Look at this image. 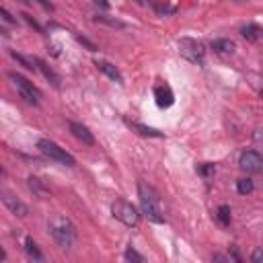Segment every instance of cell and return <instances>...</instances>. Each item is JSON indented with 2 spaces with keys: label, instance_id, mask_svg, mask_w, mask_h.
I'll list each match as a JSON object with an SVG mask.
<instances>
[{
  "label": "cell",
  "instance_id": "26",
  "mask_svg": "<svg viewBox=\"0 0 263 263\" xmlns=\"http://www.w3.org/2000/svg\"><path fill=\"white\" fill-rule=\"evenodd\" d=\"M0 12H2V18H4V21H6V23H16V21H14V18H12V16H10V12H8V10H6V8H2V10H0Z\"/></svg>",
  "mask_w": 263,
  "mask_h": 263
},
{
  "label": "cell",
  "instance_id": "10",
  "mask_svg": "<svg viewBox=\"0 0 263 263\" xmlns=\"http://www.w3.org/2000/svg\"><path fill=\"white\" fill-rule=\"evenodd\" d=\"M2 203L14 214V216H27V212H29V208L18 199V197H14L12 193H8V191H2Z\"/></svg>",
  "mask_w": 263,
  "mask_h": 263
},
{
  "label": "cell",
  "instance_id": "19",
  "mask_svg": "<svg viewBox=\"0 0 263 263\" xmlns=\"http://www.w3.org/2000/svg\"><path fill=\"white\" fill-rule=\"evenodd\" d=\"M253 189H255V185L251 179H238L236 181V191L240 195H249V193H253Z\"/></svg>",
  "mask_w": 263,
  "mask_h": 263
},
{
  "label": "cell",
  "instance_id": "18",
  "mask_svg": "<svg viewBox=\"0 0 263 263\" xmlns=\"http://www.w3.org/2000/svg\"><path fill=\"white\" fill-rule=\"evenodd\" d=\"M216 218H218V222H220V226H230V208L226 205V203H222L218 210H216Z\"/></svg>",
  "mask_w": 263,
  "mask_h": 263
},
{
  "label": "cell",
  "instance_id": "9",
  "mask_svg": "<svg viewBox=\"0 0 263 263\" xmlns=\"http://www.w3.org/2000/svg\"><path fill=\"white\" fill-rule=\"evenodd\" d=\"M154 99H156V105L162 109H166L175 103V95H173L168 84H156L154 86Z\"/></svg>",
  "mask_w": 263,
  "mask_h": 263
},
{
  "label": "cell",
  "instance_id": "29",
  "mask_svg": "<svg viewBox=\"0 0 263 263\" xmlns=\"http://www.w3.org/2000/svg\"><path fill=\"white\" fill-rule=\"evenodd\" d=\"M234 2H249V0H234Z\"/></svg>",
  "mask_w": 263,
  "mask_h": 263
},
{
  "label": "cell",
  "instance_id": "13",
  "mask_svg": "<svg viewBox=\"0 0 263 263\" xmlns=\"http://www.w3.org/2000/svg\"><path fill=\"white\" fill-rule=\"evenodd\" d=\"M240 35L247 39V41H259L263 37V29L255 23H249L245 27H240Z\"/></svg>",
  "mask_w": 263,
  "mask_h": 263
},
{
  "label": "cell",
  "instance_id": "25",
  "mask_svg": "<svg viewBox=\"0 0 263 263\" xmlns=\"http://www.w3.org/2000/svg\"><path fill=\"white\" fill-rule=\"evenodd\" d=\"M21 16H23V18H25V21H27V23H29V25H31V27H35V29H37V31H41V25H39V23H37V21H33V18H31V16H29V14H21Z\"/></svg>",
  "mask_w": 263,
  "mask_h": 263
},
{
  "label": "cell",
  "instance_id": "30",
  "mask_svg": "<svg viewBox=\"0 0 263 263\" xmlns=\"http://www.w3.org/2000/svg\"><path fill=\"white\" fill-rule=\"evenodd\" d=\"M261 97H263V88H261Z\"/></svg>",
  "mask_w": 263,
  "mask_h": 263
},
{
  "label": "cell",
  "instance_id": "20",
  "mask_svg": "<svg viewBox=\"0 0 263 263\" xmlns=\"http://www.w3.org/2000/svg\"><path fill=\"white\" fill-rule=\"evenodd\" d=\"M10 55H12L21 66H25L27 70H37V66H33V64H35V58L29 60V58H25V55H21V53H16V51H10Z\"/></svg>",
  "mask_w": 263,
  "mask_h": 263
},
{
  "label": "cell",
  "instance_id": "16",
  "mask_svg": "<svg viewBox=\"0 0 263 263\" xmlns=\"http://www.w3.org/2000/svg\"><path fill=\"white\" fill-rule=\"evenodd\" d=\"M29 187H31V191H33L37 197H41V199H47V197H49V189H47L37 177H29Z\"/></svg>",
  "mask_w": 263,
  "mask_h": 263
},
{
  "label": "cell",
  "instance_id": "27",
  "mask_svg": "<svg viewBox=\"0 0 263 263\" xmlns=\"http://www.w3.org/2000/svg\"><path fill=\"white\" fill-rule=\"evenodd\" d=\"M35 2H37V4H41L45 10H53V4H51L49 0H35Z\"/></svg>",
  "mask_w": 263,
  "mask_h": 263
},
{
  "label": "cell",
  "instance_id": "6",
  "mask_svg": "<svg viewBox=\"0 0 263 263\" xmlns=\"http://www.w3.org/2000/svg\"><path fill=\"white\" fill-rule=\"evenodd\" d=\"M8 78L14 82V86L18 88L21 97H23L27 103H31V105H39V103H41V90H39L31 80H27L25 76H21V74H16V72H8Z\"/></svg>",
  "mask_w": 263,
  "mask_h": 263
},
{
  "label": "cell",
  "instance_id": "24",
  "mask_svg": "<svg viewBox=\"0 0 263 263\" xmlns=\"http://www.w3.org/2000/svg\"><path fill=\"white\" fill-rule=\"evenodd\" d=\"M251 259H253L255 263H261V261H263V249H255L253 255H251Z\"/></svg>",
  "mask_w": 263,
  "mask_h": 263
},
{
  "label": "cell",
  "instance_id": "15",
  "mask_svg": "<svg viewBox=\"0 0 263 263\" xmlns=\"http://www.w3.org/2000/svg\"><path fill=\"white\" fill-rule=\"evenodd\" d=\"M127 125L132 127V129H136L140 136H150V138H162V132H158V129H154V127H148V125H142V123H138V121H127Z\"/></svg>",
  "mask_w": 263,
  "mask_h": 263
},
{
  "label": "cell",
  "instance_id": "3",
  "mask_svg": "<svg viewBox=\"0 0 263 263\" xmlns=\"http://www.w3.org/2000/svg\"><path fill=\"white\" fill-rule=\"evenodd\" d=\"M37 148H39V152H41L43 156H47V158H51V160H55V162H60V164H66V166H74V164H76V158H74L70 152H66V148L58 146L53 140L41 138V140L37 142Z\"/></svg>",
  "mask_w": 263,
  "mask_h": 263
},
{
  "label": "cell",
  "instance_id": "7",
  "mask_svg": "<svg viewBox=\"0 0 263 263\" xmlns=\"http://www.w3.org/2000/svg\"><path fill=\"white\" fill-rule=\"evenodd\" d=\"M238 166H240L242 171L251 173V175L261 173V171H263V156H261L259 152H255V150H245V152L240 154V158H238Z\"/></svg>",
  "mask_w": 263,
  "mask_h": 263
},
{
  "label": "cell",
  "instance_id": "12",
  "mask_svg": "<svg viewBox=\"0 0 263 263\" xmlns=\"http://www.w3.org/2000/svg\"><path fill=\"white\" fill-rule=\"evenodd\" d=\"M35 66H37V70H39V72H41V74H43V76H45V78H47L55 88H60V76H58V74H55V72H53V70H51L43 60L35 58Z\"/></svg>",
  "mask_w": 263,
  "mask_h": 263
},
{
  "label": "cell",
  "instance_id": "28",
  "mask_svg": "<svg viewBox=\"0 0 263 263\" xmlns=\"http://www.w3.org/2000/svg\"><path fill=\"white\" fill-rule=\"evenodd\" d=\"M95 4H97V6H101V8H105V10L109 8V2H107V0H95Z\"/></svg>",
  "mask_w": 263,
  "mask_h": 263
},
{
  "label": "cell",
  "instance_id": "2",
  "mask_svg": "<svg viewBox=\"0 0 263 263\" xmlns=\"http://www.w3.org/2000/svg\"><path fill=\"white\" fill-rule=\"evenodd\" d=\"M51 238L62 247V249H70L76 240V226L66 218V216H53L47 224Z\"/></svg>",
  "mask_w": 263,
  "mask_h": 263
},
{
  "label": "cell",
  "instance_id": "14",
  "mask_svg": "<svg viewBox=\"0 0 263 263\" xmlns=\"http://www.w3.org/2000/svg\"><path fill=\"white\" fill-rule=\"evenodd\" d=\"M212 49L220 55H230L234 53V43L230 39H214L212 41Z\"/></svg>",
  "mask_w": 263,
  "mask_h": 263
},
{
  "label": "cell",
  "instance_id": "23",
  "mask_svg": "<svg viewBox=\"0 0 263 263\" xmlns=\"http://www.w3.org/2000/svg\"><path fill=\"white\" fill-rule=\"evenodd\" d=\"M97 21H103V23H107V25H111V27H123V23H121V21H117V18H107V16H97Z\"/></svg>",
  "mask_w": 263,
  "mask_h": 263
},
{
  "label": "cell",
  "instance_id": "11",
  "mask_svg": "<svg viewBox=\"0 0 263 263\" xmlns=\"http://www.w3.org/2000/svg\"><path fill=\"white\" fill-rule=\"evenodd\" d=\"M95 66H97L105 76H109L111 80H115V82L123 84V76H121L119 68H117V66H113L111 62H107V60H95Z\"/></svg>",
  "mask_w": 263,
  "mask_h": 263
},
{
  "label": "cell",
  "instance_id": "1",
  "mask_svg": "<svg viewBox=\"0 0 263 263\" xmlns=\"http://www.w3.org/2000/svg\"><path fill=\"white\" fill-rule=\"evenodd\" d=\"M138 197H140L142 214H144L150 222L162 224V222H164V208H162V201H160L158 191H156L152 185L138 183Z\"/></svg>",
  "mask_w": 263,
  "mask_h": 263
},
{
  "label": "cell",
  "instance_id": "17",
  "mask_svg": "<svg viewBox=\"0 0 263 263\" xmlns=\"http://www.w3.org/2000/svg\"><path fill=\"white\" fill-rule=\"evenodd\" d=\"M25 251H27V255H29L31 259H35V261H43V255H41L37 242H35L31 236H25Z\"/></svg>",
  "mask_w": 263,
  "mask_h": 263
},
{
  "label": "cell",
  "instance_id": "22",
  "mask_svg": "<svg viewBox=\"0 0 263 263\" xmlns=\"http://www.w3.org/2000/svg\"><path fill=\"white\" fill-rule=\"evenodd\" d=\"M214 171H216V168H214V164H210V162H203V164H199V173H201L205 179H210V177L214 175Z\"/></svg>",
  "mask_w": 263,
  "mask_h": 263
},
{
  "label": "cell",
  "instance_id": "5",
  "mask_svg": "<svg viewBox=\"0 0 263 263\" xmlns=\"http://www.w3.org/2000/svg\"><path fill=\"white\" fill-rule=\"evenodd\" d=\"M111 214L123 224V226H127V228H136L138 224H140V214H138V210L127 201V199H115L113 203H111Z\"/></svg>",
  "mask_w": 263,
  "mask_h": 263
},
{
  "label": "cell",
  "instance_id": "21",
  "mask_svg": "<svg viewBox=\"0 0 263 263\" xmlns=\"http://www.w3.org/2000/svg\"><path fill=\"white\" fill-rule=\"evenodd\" d=\"M123 257H125L127 261H138V263H144V261H146V257H144V255H140L134 247H127V251H125V255H123Z\"/></svg>",
  "mask_w": 263,
  "mask_h": 263
},
{
  "label": "cell",
  "instance_id": "4",
  "mask_svg": "<svg viewBox=\"0 0 263 263\" xmlns=\"http://www.w3.org/2000/svg\"><path fill=\"white\" fill-rule=\"evenodd\" d=\"M179 53H181L187 62L201 66L203 60H205V45H203L199 39H193V37H181V39H179Z\"/></svg>",
  "mask_w": 263,
  "mask_h": 263
},
{
  "label": "cell",
  "instance_id": "8",
  "mask_svg": "<svg viewBox=\"0 0 263 263\" xmlns=\"http://www.w3.org/2000/svg\"><path fill=\"white\" fill-rule=\"evenodd\" d=\"M68 127H70L72 136H74L76 140H80V142L86 144V146H95V136H92V132H90L86 125H82V123H78V121H70Z\"/></svg>",
  "mask_w": 263,
  "mask_h": 263
}]
</instances>
